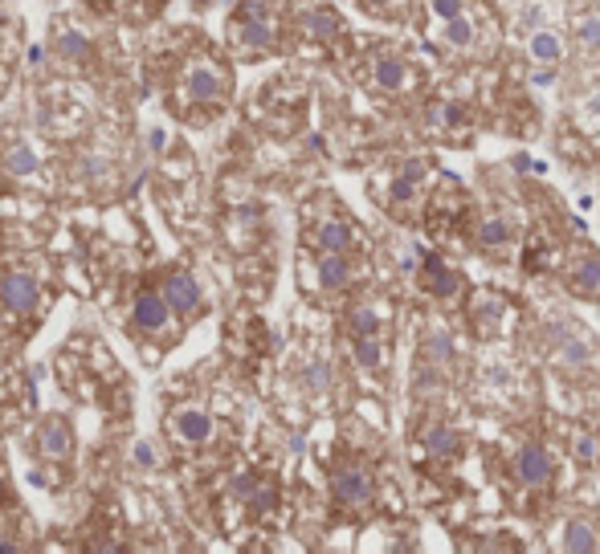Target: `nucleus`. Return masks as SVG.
Segmentation results:
<instances>
[{
	"label": "nucleus",
	"mask_w": 600,
	"mask_h": 554,
	"mask_svg": "<svg viewBox=\"0 0 600 554\" xmlns=\"http://www.w3.org/2000/svg\"><path fill=\"white\" fill-rule=\"evenodd\" d=\"M233 46H241L246 54H266L274 49V25H269L266 5H241L233 16Z\"/></svg>",
	"instance_id": "1"
},
{
	"label": "nucleus",
	"mask_w": 600,
	"mask_h": 554,
	"mask_svg": "<svg viewBox=\"0 0 600 554\" xmlns=\"http://www.w3.org/2000/svg\"><path fill=\"white\" fill-rule=\"evenodd\" d=\"M180 90H184V102L188 107H213V102L225 99V74L216 66H208V61H193V66L184 69V82H180Z\"/></svg>",
	"instance_id": "2"
},
{
	"label": "nucleus",
	"mask_w": 600,
	"mask_h": 554,
	"mask_svg": "<svg viewBox=\"0 0 600 554\" xmlns=\"http://www.w3.org/2000/svg\"><path fill=\"white\" fill-rule=\"evenodd\" d=\"M332 497H335L343 509L368 506V497H372V477H368L363 469H355V465H347V469H339L335 477H332Z\"/></svg>",
	"instance_id": "3"
},
{
	"label": "nucleus",
	"mask_w": 600,
	"mask_h": 554,
	"mask_svg": "<svg viewBox=\"0 0 600 554\" xmlns=\"http://www.w3.org/2000/svg\"><path fill=\"white\" fill-rule=\"evenodd\" d=\"M168 314H172L168 294H155V289H143V294L135 298V306H132V322L143 334H155V330L168 327Z\"/></svg>",
	"instance_id": "4"
},
{
	"label": "nucleus",
	"mask_w": 600,
	"mask_h": 554,
	"mask_svg": "<svg viewBox=\"0 0 600 554\" xmlns=\"http://www.w3.org/2000/svg\"><path fill=\"white\" fill-rule=\"evenodd\" d=\"M168 428H172V436H176V441L205 444L208 436H213V416H208V412H200V408H176L168 416Z\"/></svg>",
	"instance_id": "5"
},
{
	"label": "nucleus",
	"mask_w": 600,
	"mask_h": 554,
	"mask_svg": "<svg viewBox=\"0 0 600 554\" xmlns=\"http://www.w3.org/2000/svg\"><path fill=\"white\" fill-rule=\"evenodd\" d=\"M0 302L8 306V310L25 314L37 306V277L33 274H8L5 281H0Z\"/></svg>",
	"instance_id": "6"
},
{
	"label": "nucleus",
	"mask_w": 600,
	"mask_h": 554,
	"mask_svg": "<svg viewBox=\"0 0 600 554\" xmlns=\"http://www.w3.org/2000/svg\"><path fill=\"white\" fill-rule=\"evenodd\" d=\"M421 286L429 298H454L458 294V274L441 257H421Z\"/></svg>",
	"instance_id": "7"
},
{
	"label": "nucleus",
	"mask_w": 600,
	"mask_h": 554,
	"mask_svg": "<svg viewBox=\"0 0 600 554\" xmlns=\"http://www.w3.org/2000/svg\"><path fill=\"white\" fill-rule=\"evenodd\" d=\"M41 456H49V461H66L69 453H74V433H69L66 420H46L41 424Z\"/></svg>",
	"instance_id": "8"
},
{
	"label": "nucleus",
	"mask_w": 600,
	"mask_h": 554,
	"mask_svg": "<svg viewBox=\"0 0 600 554\" xmlns=\"http://www.w3.org/2000/svg\"><path fill=\"white\" fill-rule=\"evenodd\" d=\"M515 469H519V477H523L527 486H543V481L552 477V453H547L543 444H523Z\"/></svg>",
	"instance_id": "9"
},
{
	"label": "nucleus",
	"mask_w": 600,
	"mask_h": 554,
	"mask_svg": "<svg viewBox=\"0 0 600 554\" xmlns=\"http://www.w3.org/2000/svg\"><path fill=\"white\" fill-rule=\"evenodd\" d=\"M163 294H168V302L176 314H193L200 306V286H196L193 274H172L168 286H163Z\"/></svg>",
	"instance_id": "10"
},
{
	"label": "nucleus",
	"mask_w": 600,
	"mask_h": 554,
	"mask_svg": "<svg viewBox=\"0 0 600 554\" xmlns=\"http://www.w3.org/2000/svg\"><path fill=\"white\" fill-rule=\"evenodd\" d=\"M315 245L323 253H347L355 245V233H352V225H343V221H327V225H319Z\"/></svg>",
	"instance_id": "11"
},
{
	"label": "nucleus",
	"mask_w": 600,
	"mask_h": 554,
	"mask_svg": "<svg viewBox=\"0 0 600 554\" xmlns=\"http://www.w3.org/2000/svg\"><path fill=\"white\" fill-rule=\"evenodd\" d=\"M372 78H376L380 90L396 94V90H405V86H408V66H405L400 57H376V69H372Z\"/></svg>",
	"instance_id": "12"
},
{
	"label": "nucleus",
	"mask_w": 600,
	"mask_h": 554,
	"mask_svg": "<svg viewBox=\"0 0 600 554\" xmlns=\"http://www.w3.org/2000/svg\"><path fill=\"white\" fill-rule=\"evenodd\" d=\"M352 281V266H347L343 253H323L319 261V286L323 289H343Z\"/></svg>",
	"instance_id": "13"
},
{
	"label": "nucleus",
	"mask_w": 600,
	"mask_h": 554,
	"mask_svg": "<svg viewBox=\"0 0 600 554\" xmlns=\"http://www.w3.org/2000/svg\"><path fill=\"white\" fill-rule=\"evenodd\" d=\"M527 54H532L539 66H555V61L563 57V46H560V37L555 33H547V29H535L532 33V41H527Z\"/></svg>",
	"instance_id": "14"
},
{
	"label": "nucleus",
	"mask_w": 600,
	"mask_h": 554,
	"mask_svg": "<svg viewBox=\"0 0 600 554\" xmlns=\"http://www.w3.org/2000/svg\"><path fill=\"white\" fill-rule=\"evenodd\" d=\"M563 550H572V554L596 550V530L588 522H580V517H572V522L563 526Z\"/></svg>",
	"instance_id": "15"
},
{
	"label": "nucleus",
	"mask_w": 600,
	"mask_h": 554,
	"mask_svg": "<svg viewBox=\"0 0 600 554\" xmlns=\"http://www.w3.org/2000/svg\"><path fill=\"white\" fill-rule=\"evenodd\" d=\"M425 444H429V453L437 456V461H446V456H458V453H462V433H458V428L437 424V428L429 433V441H425Z\"/></svg>",
	"instance_id": "16"
},
{
	"label": "nucleus",
	"mask_w": 600,
	"mask_h": 554,
	"mask_svg": "<svg viewBox=\"0 0 600 554\" xmlns=\"http://www.w3.org/2000/svg\"><path fill=\"white\" fill-rule=\"evenodd\" d=\"M302 29H307L311 37H319V41H332L339 33V16L332 13V8H311V13L302 16Z\"/></svg>",
	"instance_id": "17"
},
{
	"label": "nucleus",
	"mask_w": 600,
	"mask_h": 554,
	"mask_svg": "<svg viewBox=\"0 0 600 554\" xmlns=\"http://www.w3.org/2000/svg\"><path fill=\"white\" fill-rule=\"evenodd\" d=\"M352 350H355V363H360L363 371H380V363H384V350H380L376 334H355Z\"/></svg>",
	"instance_id": "18"
},
{
	"label": "nucleus",
	"mask_w": 600,
	"mask_h": 554,
	"mask_svg": "<svg viewBox=\"0 0 600 554\" xmlns=\"http://www.w3.org/2000/svg\"><path fill=\"white\" fill-rule=\"evenodd\" d=\"M507 241H511L507 221H486L482 228H478V245H482V249H502Z\"/></svg>",
	"instance_id": "19"
},
{
	"label": "nucleus",
	"mask_w": 600,
	"mask_h": 554,
	"mask_svg": "<svg viewBox=\"0 0 600 554\" xmlns=\"http://www.w3.org/2000/svg\"><path fill=\"white\" fill-rule=\"evenodd\" d=\"M572 286H576L580 294H596L600 289V261H580L576 274H572Z\"/></svg>",
	"instance_id": "20"
},
{
	"label": "nucleus",
	"mask_w": 600,
	"mask_h": 554,
	"mask_svg": "<svg viewBox=\"0 0 600 554\" xmlns=\"http://www.w3.org/2000/svg\"><path fill=\"white\" fill-rule=\"evenodd\" d=\"M54 46H58V54L62 57H82L86 49H90V41H86L82 33H74V29H58Z\"/></svg>",
	"instance_id": "21"
},
{
	"label": "nucleus",
	"mask_w": 600,
	"mask_h": 554,
	"mask_svg": "<svg viewBox=\"0 0 600 554\" xmlns=\"http://www.w3.org/2000/svg\"><path fill=\"white\" fill-rule=\"evenodd\" d=\"M446 41L449 46H458V49H466L469 41H474V25L466 21V13L454 16V21H446Z\"/></svg>",
	"instance_id": "22"
},
{
	"label": "nucleus",
	"mask_w": 600,
	"mask_h": 554,
	"mask_svg": "<svg viewBox=\"0 0 600 554\" xmlns=\"http://www.w3.org/2000/svg\"><path fill=\"white\" fill-rule=\"evenodd\" d=\"M33 167H37V155H33V147L16 143L13 152H8V172H13V175H29Z\"/></svg>",
	"instance_id": "23"
},
{
	"label": "nucleus",
	"mask_w": 600,
	"mask_h": 554,
	"mask_svg": "<svg viewBox=\"0 0 600 554\" xmlns=\"http://www.w3.org/2000/svg\"><path fill=\"white\" fill-rule=\"evenodd\" d=\"M572 453H576L580 461H588V465H593L596 456H600V441H596L593 433H576V436H572Z\"/></svg>",
	"instance_id": "24"
},
{
	"label": "nucleus",
	"mask_w": 600,
	"mask_h": 554,
	"mask_svg": "<svg viewBox=\"0 0 600 554\" xmlns=\"http://www.w3.org/2000/svg\"><path fill=\"white\" fill-rule=\"evenodd\" d=\"M413 200H416V180L396 175V180H393V208L400 213V204H413Z\"/></svg>",
	"instance_id": "25"
},
{
	"label": "nucleus",
	"mask_w": 600,
	"mask_h": 554,
	"mask_svg": "<svg viewBox=\"0 0 600 554\" xmlns=\"http://www.w3.org/2000/svg\"><path fill=\"white\" fill-rule=\"evenodd\" d=\"M352 327H355V334H376V310H372V306H355Z\"/></svg>",
	"instance_id": "26"
},
{
	"label": "nucleus",
	"mask_w": 600,
	"mask_h": 554,
	"mask_svg": "<svg viewBox=\"0 0 600 554\" xmlns=\"http://www.w3.org/2000/svg\"><path fill=\"white\" fill-rule=\"evenodd\" d=\"M429 13L441 16V21H454V16L466 13V0H429Z\"/></svg>",
	"instance_id": "27"
},
{
	"label": "nucleus",
	"mask_w": 600,
	"mask_h": 554,
	"mask_svg": "<svg viewBox=\"0 0 600 554\" xmlns=\"http://www.w3.org/2000/svg\"><path fill=\"white\" fill-rule=\"evenodd\" d=\"M560 363H568V367L588 363V347H584V342H568V347L560 350Z\"/></svg>",
	"instance_id": "28"
},
{
	"label": "nucleus",
	"mask_w": 600,
	"mask_h": 554,
	"mask_svg": "<svg viewBox=\"0 0 600 554\" xmlns=\"http://www.w3.org/2000/svg\"><path fill=\"white\" fill-rule=\"evenodd\" d=\"M400 175H408V180H429V167H425V160H405L400 163Z\"/></svg>",
	"instance_id": "29"
},
{
	"label": "nucleus",
	"mask_w": 600,
	"mask_h": 554,
	"mask_svg": "<svg viewBox=\"0 0 600 554\" xmlns=\"http://www.w3.org/2000/svg\"><path fill=\"white\" fill-rule=\"evenodd\" d=\"M580 41H584V46H600V21L588 16V21L580 25Z\"/></svg>",
	"instance_id": "30"
},
{
	"label": "nucleus",
	"mask_w": 600,
	"mask_h": 554,
	"mask_svg": "<svg viewBox=\"0 0 600 554\" xmlns=\"http://www.w3.org/2000/svg\"><path fill=\"white\" fill-rule=\"evenodd\" d=\"M429 350H433V355H437V359H449V342H446V334H433Z\"/></svg>",
	"instance_id": "31"
},
{
	"label": "nucleus",
	"mask_w": 600,
	"mask_h": 554,
	"mask_svg": "<svg viewBox=\"0 0 600 554\" xmlns=\"http://www.w3.org/2000/svg\"><path fill=\"white\" fill-rule=\"evenodd\" d=\"M539 21H543V8H539V5H532V8H523V25H527V29H535V25Z\"/></svg>",
	"instance_id": "32"
},
{
	"label": "nucleus",
	"mask_w": 600,
	"mask_h": 554,
	"mask_svg": "<svg viewBox=\"0 0 600 554\" xmlns=\"http://www.w3.org/2000/svg\"><path fill=\"white\" fill-rule=\"evenodd\" d=\"M135 461H139V465H152V461H155L152 444H143V441H139V444H135Z\"/></svg>",
	"instance_id": "33"
},
{
	"label": "nucleus",
	"mask_w": 600,
	"mask_h": 554,
	"mask_svg": "<svg viewBox=\"0 0 600 554\" xmlns=\"http://www.w3.org/2000/svg\"><path fill=\"white\" fill-rule=\"evenodd\" d=\"M327 383V367L319 363V367H311V388H323Z\"/></svg>",
	"instance_id": "34"
},
{
	"label": "nucleus",
	"mask_w": 600,
	"mask_h": 554,
	"mask_svg": "<svg viewBox=\"0 0 600 554\" xmlns=\"http://www.w3.org/2000/svg\"><path fill=\"white\" fill-rule=\"evenodd\" d=\"M5 90H8V61L0 57V94H5Z\"/></svg>",
	"instance_id": "35"
},
{
	"label": "nucleus",
	"mask_w": 600,
	"mask_h": 554,
	"mask_svg": "<svg viewBox=\"0 0 600 554\" xmlns=\"http://www.w3.org/2000/svg\"><path fill=\"white\" fill-rule=\"evenodd\" d=\"M0 506H8V489H5V481H0Z\"/></svg>",
	"instance_id": "36"
},
{
	"label": "nucleus",
	"mask_w": 600,
	"mask_h": 554,
	"mask_svg": "<svg viewBox=\"0 0 600 554\" xmlns=\"http://www.w3.org/2000/svg\"><path fill=\"white\" fill-rule=\"evenodd\" d=\"M363 5H368V8H384L388 0H363Z\"/></svg>",
	"instance_id": "37"
}]
</instances>
